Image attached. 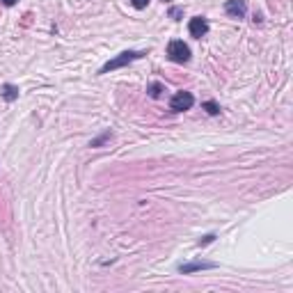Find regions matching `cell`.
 <instances>
[{
  "instance_id": "cell-1",
  "label": "cell",
  "mask_w": 293,
  "mask_h": 293,
  "mask_svg": "<svg viewBox=\"0 0 293 293\" xmlns=\"http://www.w3.org/2000/svg\"><path fill=\"white\" fill-rule=\"evenodd\" d=\"M144 53H140V51H126V53H119L115 60L106 62V64L101 66V71L99 73H108V71H115V69H119V66H126V64H131L133 60H138V58H142Z\"/></svg>"
},
{
  "instance_id": "cell-2",
  "label": "cell",
  "mask_w": 293,
  "mask_h": 293,
  "mask_svg": "<svg viewBox=\"0 0 293 293\" xmlns=\"http://www.w3.org/2000/svg\"><path fill=\"white\" fill-rule=\"evenodd\" d=\"M168 55L172 62H179V64H183V62L190 60V48L185 46L181 39H174V42H170L168 46Z\"/></svg>"
},
{
  "instance_id": "cell-3",
  "label": "cell",
  "mask_w": 293,
  "mask_h": 293,
  "mask_svg": "<svg viewBox=\"0 0 293 293\" xmlns=\"http://www.w3.org/2000/svg\"><path fill=\"white\" fill-rule=\"evenodd\" d=\"M192 103H195V96L190 94V92H176V94L172 96V101H170V108L174 110V113H183V110H190Z\"/></svg>"
},
{
  "instance_id": "cell-4",
  "label": "cell",
  "mask_w": 293,
  "mask_h": 293,
  "mask_svg": "<svg viewBox=\"0 0 293 293\" xmlns=\"http://www.w3.org/2000/svg\"><path fill=\"white\" fill-rule=\"evenodd\" d=\"M188 30H190V35L195 37V39H202V37L209 32V23H206V18L204 16H195V18H190Z\"/></svg>"
},
{
  "instance_id": "cell-5",
  "label": "cell",
  "mask_w": 293,
  "mask_h": 293,
  "mask_svg": "<svg viewBox=\"0 0 293 293\" xmlns=\"http://www.w3.org/2000/svg\"><path fill=\"white\" fill-rule=\"evenodd\" d=\"M216 268L213 261H195V263H185V266H179V273L188 275V273H197V270H211Z\"/></svg>"
},
{
  "instance_id": "cell-6",
  "label": "cell",
  "mask_w": 293,
  "mask_h": 293,
  "mask_svg": "<svg viewBox=\"0 0 293 293\" xmlns=\"http://www.w3.org/2000/svg\"><path fill=\"white\" fill-rule=\"evenodd\" d=\"M225 12L234 18H240L245 14V0H227V5H225Z\"/></svg>"
},
{
  "instance_id": "cell-7",
  "label": "cell",
  "mask_w": 293,
  "mask_h": 293,
  "mask_svg": "<svg viewBox=\"0 0 293 293\" xmlns=\"http://www.w3.org/2000/svg\"><path fill=\"white\" fill-rule=\"evenodd\" d=\"M2 96H5L7 101H14V99L18 96V87H14V85H5V87H2Z\"/></svg>"
},
{
  "instance_id": "cell-8",
  "label": "cell",
  "mask_w": 293,
  "mask_h": 293,
  "mask_svg": "<svg viewBox=\"0 0 293 293\" xmlns=\"http://www.w3.org/2000/svg\"><path fill=\"white\" fill-rule=\"evenodd\" d=\"M204 110H206L209 115H218V113H220V106H218L216 101H206V103H204Z\"/></svg>"
},
{
  "instance_id": "cell-9",
  "label": "cell",
  "mask_w": 293,
  "mask_h": 293,
  "mask_svg": "<svg viewBox=\"0 0 293 293\" xmlns=\"http://www.w3.org/2000/svg\"><path fill=\"white\" fill-rule=\"evenodd\" d=\"M161 92H163V85L161 83H154L149 87V96H154V99H158V96H161Z\"/></svg>"
},
{
  "instance_id": "cell-10",
  "label": "cell",
  "mask_w": 293,
  "mask_h": 293,
  "mask_svg": "<svg viewBox=\"0 0 293 293\" xmlns=\"http://www.w3.org/2000/svg\"><path fill=\"white\" fill-rule=\"evenodd\" d=\"M133 2V7H135V9H144V7L149 5V0H131Z\"/></svg>"
},
{
  "instance_id": "cell-11",
  "label": "cell",
  "mask_w": 293,
  "mask_h": 293,
  "mask_svg": "<svg viewBox=\"0 0 293 293\" xmlns=\"http://www.w3.org/2000/svg\"><path fill=\"white\" fill-rule=\"evenodd\" d=\"M106 140H110V133H106V135H101V138H99V140H94V142H92L90 147H101V144L106 142Z\"/></svg>"
},
{
  "instance_id": "cell-12",
  "label": "cell",
  "mask_w": 293,
  "mask_h": 293,
  "mask_svg": "<svg viewBox=\"0 0 293 293\" xmlns=\"http://www.w3.org/2000/svg\"><path fill=\"white\" fill-rule=\"evenodd\" d=\"M213 238H216V236H213V234H209V236H204V238L199 240V245H209V243H211Z\"/></svg>"
},
{
  "instance_id": "cell-13",
  "label": "cell",
  "mask_w": 293,
  "mask_h": 293,
  "mask_svg": "<svg viewBox=\"0 0 293 293\" xmlns=\"http://www.w3.org/2000/svg\"><path fill=\"white\" fill-rule=\"evenodd\" d=\"M18 0H2V5H7V7H12V5H16Z\"/></svg>"
}]
</instances>
